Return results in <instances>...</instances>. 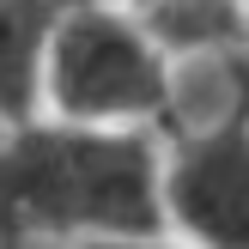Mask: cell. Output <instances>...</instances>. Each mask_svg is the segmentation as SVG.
Returning a JSON list of instances; mask_svg holds the SVG:
<instances>
[{
  "mask_svg": "<svg viewBox=\"0 0 249 249\" xmlns=\"http://www.w3.org/2000/svg\"><path fill=\"white\" fill-rule=\"evenodd\" d=\"M31 237H164L152 128H79L36 116L0 140V249Z\"/></svg>",
  "mask_w": 249,
  "mask_h": 249,
  "instance_id": "6da1fadb",
  "label": "cell"
},
{
  "mask_svg": "<svg viewBox=\"0 0 249 249\" xmlns=\"http://www.w3.org/2000/svg\"><path fill=\"white\" fill-rule=\"evenodd\" d=\"M43 109L79 128H158L177 134V67L109 0H79L49 36Z\"/></svg>",
  "mask_w": 249,
  "mask_h": 249,
  "instance_id": "7a4b0ae2",
  "label": "cell"
},
{
  "mask_svg": "<svg viewBox=\"0 0 249 249\" xmlns=\"http://www.w3.org/2000/svg\"><path fill=\"white\" fill-rule=\"evenodd\" d=\"M158 207L189 249H249V85L219 116L164 134Z\"/></svg>",
  "mask_w": 249,
  "mask_h": 249,
  "instance_id": "3957f363",
  "label": "cell"
},
{
  "mask_svg": "<svg viewBox=\"0 0 249 249\" xmlns=\"http://www.w3.org/2000/svg\"><path fill=\"white\" fill-rule=\"evenodd\" d=\"M79 0H0V122L24 128L43 116L49 36Z\"/></svg>",
  "mask_w": 249,
  "mask_h": 249,
  "instance_id": "277c9868",
  "label": "cell"
},
{
  "mask_svg": "<svg viewBox=\"0 0 249 249\" xmlns=\"http://www.w3.org/2000/svg\"><path fill=\"white\" fill-rule=\"evenodd\" d=\"M122 12L164 55H237V49H249L243 0H128Z\"/></svg>",
  "mask_w": 249,
  "mask_h": 249,
  "instance_id": "5b68a950",
  "label": "cell"
},
{
  "mask_svg": "<svg viewBox=\"0 0 249 249\" xmlns=\"http://www.w3.org/2000/svg\"><path fill=\"white\" fill-rule=\"evenodd\" d=\"M79 249H189V243H164V237H128V243H79Z\"/></svg>",
  "mask_w": 249,
  "mask_h": 249,
  "instance_id": "8992f818",
  "label": "cell"
},
{
  "mask_svg": "<svg viewBox=\"0 0 249 249\" xmlns=\"http://www.w3.org/2000/svg\"><path fill=\"white\" fill-rule=\"evenodd\" d=\"M243 6H249V0H243Z\"/></svg>",
  "mask_w": 249,
  "mask_h": 249,
  "instance_id": "52a82bcc",
  "label": "cell"
}]
</instances>
